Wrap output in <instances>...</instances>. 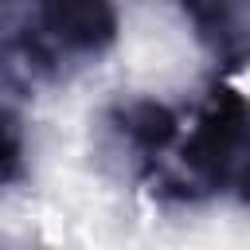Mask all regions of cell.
<instances>
[{"label": "cell", "mask_w": 250, "mask_h": 250, "mask_svg": "<svg viewBox=\"0 0 250 250\" xmlns=\"http://www.w3.org/2000/svg\"><path fill=\"white\" fill-rule=\"evenodd\" d=\"M113 43V0H0V62L20 82H62Z\"/></svg>", "instance_id": "cell-1"}, {"label": "cell", "mask_w": 250, "mask_h": 250, "mask_svg": "<svg viewBox=\"0 0 250 250\" xmlns=\"http://www.w3.org/2000/svg\"><path fill=\"white\" fill-rule=\"evenodd\" d=\"M156 195L211 199L227 195L250 207V98L215 78L195 125L180 141V176L156 180Z\"/></svg>", "instance_id": "cell-2"}, {"label": "cell", "mask_w": 250, "mask_h": 250, "mask_svg": "<svg viewBox=\"0 0 250 250\" xmlns=\"http://www.w3.org/2000/svg\"><path fill=\"white\" fill-rule=\"evenodd\" d=\"M105 129L113 133L117 148L129 156L133 176L152 180L160 176V160L180 141V113L156 98H129L109 105Z\"/></svg>", "instance_id": "cell-3"}, {"label": "cell", "mask_w": 250, "mask_h": 250, "mask_svg": "<svg viewBox=\"0 0 250 250\" xmlns=\"http://www.w3.org/2000/svg\"><path fill=\"white\" fill-rule=\"evenodd\" d=\"M180 12L219 78L250 66V0H180Z\"/></svg>", "instance_id": "cell-4"}, {"label": "cell", "mask_w": 250, "mask_h": 250, "mask_svg": "<svg viewBox=\"0 0 250 250\" xmlns=\"http://www.w3.org/2000/svg\"><path fill=\"white\" fill-rule=\"evenodd\" d=\"M23 176V129L20 117L0 105V184H12Z\"/></svg>", "instance_id": "cell-5"}]
</instances>
